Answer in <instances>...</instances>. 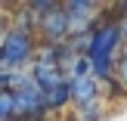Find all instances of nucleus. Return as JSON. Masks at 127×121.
I'll return each mask as SVG.
<instances>
[{"label":"nucleus","mask_w":127,"mask_h":121,"mask_svg":"<svg viewBox=\"0 0 127 121\" xmlns=\"http://www.w3.org/2000/svg\"><path fill=\"white\" fill-rule=\"evenodd\" d=\"M31 3H34L37 9H47V6H50V0H31Z\"/></svg>","instance_id":"6"},{"label":"nucleus","mask_w":127,"mask_h":121,"mask_svg":"<svg viewBox=\"0 0 127 121\" xmlns=\"http://www.w3.org/2000/svg\"><path fill=\"white\" fill-rule=\"evenodd\" d=\"M115 37H118V31H115V28H105V31H99V34L93 37V43H90V59H93V65H96V72H99V75L109 68V53H112V43H115Z\"/></svg>","instance_id":"2"},{"label":"nucleus","mask_w":127,"mask_h":121,"mask_svg":"<svg viewBox=\"0 0 127 121\" xmlns=\"http://www.w3.org/2000/svg\"><path fill=\"white\" fill-rule=\"evenodd\" d=\"M71 90L78 93V99H90V93H93V84H90V78L78 75V78H74V84H71Z\"/></svg>","instance_id":"4"},{"label":"nucleus","mask_w":127,"mask_h":121,"mask_svg":"<svg viewBox=\"0 0 127 121\" xmlns=\"http://www.w3.org/2000/svg\"><path fill=\"white\" fill-rule=\"evenodd\" d=\"M28 50H31L28 34H25V31H9V34H6V40L0 43V68L19 65V62L28 56Z\"/></svg>","instance_id":"1"},{"label":"nucleus","mask_w":127,"mask_h":121,"mask_svg":"<svg viewBox=\"0 0 127 121\" xmlns=\"http://www.w3.org/2000/svg\"><path fill=\"white\" fill-rule=\"evenodd\" d=\"M65 19H68L65 9H53V12L47 16V34H50V37H59L62 31H65Z\"/></svg>","instance_id":"3"},{"label":"nucleus","mask_w":127,"mask_h":121,"mask_svg":"<svg viewBox=\"0 0 127 121\" xmlns=\"http://www.w3.org/2000/svg\"><path fill=\"white\" fill-rule=\"evenodd\" d=\"M12 115H16V109H12V93H0V121H6Z\"/></svg>","instance_id":"5"}]
</instances>
